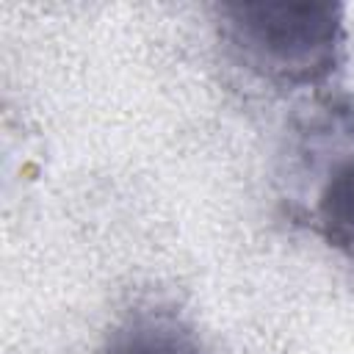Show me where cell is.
Listing matches in <instances>:
<instances>
[{
    "label": "cell",
    "mask_w": 354,
    "mask_h": 354,
    "mask_svg": "<svg viewBox=\"0 0 354 354\" xmlns=\"http://www.w3.org/2000/svg\"><path fill=\"white\" fill-rule=\"evenodd\" d=\"M213 11L227 64L274 94L326 88L346 66L340 3H221Z\"/></svg>",
    "instance_id": "obj_1"
},
{
    "label": "cell",
    "mask_w": 354,
    "mask_h": 354,
    "mask_svg": "<svg viewBox=\"0 0 354 354\" xmlns=\"http://www.w3.org/2000/svg\"><path fill=\"white\" fill-rule=\"evenodd\" d=\"M91 354H216L196 321L171 299H138L102 332Z\"/></svg>",
    "instance_id": "obj_2"
},
{
    "label": "cell",
    "mask_w": 354,
    "mask_h": 354,
    "mask_svg": "<svg viewBox=\"0 0 354 354\" xmlns=\"http://www.w3.org/2000/svg\"><path fill=\"white\" fill-rule=\"evenodd\" d=\"M307 221L335 254L354 266V149L343 152L324 174Z\"/></svg>",
    "instance_id": "obj_3"
}]
</instances>
